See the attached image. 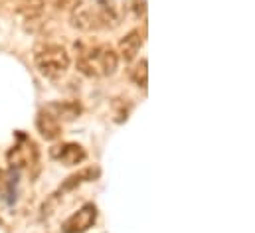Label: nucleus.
<instances>
[{
    "mask_svg": "<svg viewBox=\"0 0 255 233\" xmlns=\"http://www.w3.org/2000/svg\"><path fill=\"white\" fill-rule=\"evenodd\" d=\"M119 54L107 46L99 44L79 54L77 58V69L79 73L87 77H101V75H113L119 69Z\"/></svg>",
    "mask_w": 255,
    "mask_h": 233,
    "instance_id": "1",
    "label": "nucleus"
},
{
    "mask_svg": "<svg viewBox=\"0 0 255 233\" xmlns=\"http://www.w3.org/2000/svg\"><path fill=\"white\" fill-rule=\"evenodd\" d=\"M36 67L40 69V73L48 79H60L65 75V71L69 69L71 58L67 54L64 46L60 44H48L44 48H40L34 56Z\"/></svg>",
    "mask_w": 255,
    "mask_h": 233,
    "instance_id": "2",
    "label": "nucleus"
},
{
    "mask_svg": "<svg viewBox=\"0 0 255 233\" xmlns=\"http://www.w3.org/2000/svg\"><path fill=\"white\" fill-rule=\"evenodd\" d=\"M97 222L95 204H83L75 214H71L62 226V233H85Z\"/></svg>",
    "mask_w": 255,
    "mask_h": 233,
    "instance_id": "3",
    "label": "nucleus"
},
{
    "mask_svg": "<svg viewBox=\"0 0 255 233\" xmlns=\"http://www.w3.org/2000/svg\"><path fill=\"white\" fill-rule=\"evenodd\" d=\"M69 24L71 28L79 30V32H95L101 26V20L97 16V10L93 6H87V4H75L71 8V16H69Z\"/></svg>",
    "mask_w": 255,
    "mask_h": 233,
    "instance_id": "4",
    "label": "nucleus"
},
{
    "mask_svg": "<svg viewBox=\"0 0 255 233\" xmlns=\"http://www.w3.org/2000/svg\"><path fill=\"white\" fill-rule=\"evenodd\" d=\"M50 156L58 162H62L64 166H77L81 164L85 158H87V152L81 144L77 142H64V144H58L50 150Z\"/></svg>",
    "mask_w": 255,
    "mask_h": 233,
    "instance_id": "5",
    "label": "nucleus"
},
{
    "mask_svg": "<svg viewBox=\"0 0 255 233\" xmlns=\"http://www.w3.org/2000/svg\"><path fill=\"white\" fill-rule=\"evenodd\" d=\"M142 48V34L140 30H130L128 34H125L119 42V59H123L125 63H130L132 59L138 56Z\"/></svg>",
    "mask_w": 255,
    "mask_h": 233,
    "instance_id": "6",
    "label": "nucleus"
},
{
    "mask_svg": "<svg viewBox=\"0 0 255 233\" xmlns=\"http://www.w3.org/2000/svg\"><path fill=\"white\" fill-rule=\"evenodd\" d=\"M46 113L58 118L60 122H67V120H75L81 115V105L77 101H54L50 105L44 107Z\"/></svg>",
    "mask_w": 255,
    "mask_h": 233,
    "instance_id": "7",
    "label": "nucleus"
},
{
    "mask_svg": "<svg viewBox=\"0 0 255 233\" xmlns=\"http://www.w3.org/2000/svg\"><path fill=\"white\" fill-rule=\"evenodd\" d=\"M36 126H38V132L42 134V138H46V140H58L62 136V122L58 118H54L50 113H46L44 109L38 113Z\"/></svg>",
    "mask_w": 255,
    "mask_h": 233,
    "instance_id": "8",
    "label": "nucleus"
},
{
    "mask_svg": "<svg viewBox=\"0 0 255 233\" xmlns=\"http://www.w3.org/2000/svg\"><path fill=\"white\" fill-rule=\"evenodd\" d=\"M101 174V170L97 168V166H89V168H83V170H79L77 174H71L67 180H65L64 184H62V188H60V192H71V190H75V188H79L81 184H85V182H93L95 178H99Z\"/></svg>",
    "mask_w": 255,
    "mask_h": 233,
    "instance_id": "9",
    "label": "nucleus"
},
{
    "mask_svg": "<svg viewBox=\"0 0 255 233\" xmlns=\"http://www.w3.org/2000/svg\"><path fill=\"white\" fill-rule=\"evenodd\" d=\"M18 12L24 16L26 22H38L44 12V0H22Z\"/></svg>",
    "mask_w": 255,
    "mask_h": 233,
    "instance_id": "10",
    "label": "nucleus"
},
{
    "mask_svg": "<svg viewBox=\"0 0 255 233\" xmlns=\"http://www.w3.org/2000/svg\"><path fill=\"white\" fill-rule=\"evenodd\" d=\"M132 83L140 89H146V83H148V61L146 59H140L136 63V67L132 69Z\"/></svg>",
    "mask_w": 255,
    "mask_h": 233,
    "instance_id": "11",
    "label": "nucleus"
},
{
    "mask_svg": "<svg viewBox=\"0 0 255 233\" xmlns=\"http://www.w3.org/2000/svg\"><path fill=\"white\" fill-rule=\"evenodd\" d=\"M58 198H60V194H54V196L42 206V216H50V214H54V210H56V206H58Z\"/></svg>",
    "mask_w": 255,
    "mask_h": 233,
    "instance_id": "12",
    "label": "nucleus"
},
{
    "mask_svg": "<svg viewBox=\"0 0 255 233\" xmlns=\"http://www.w3.org/2000/svg\"><path fill=\"white\" fill-rule=\"evenodd\" d=\"M52 2H54V4H56V8H60V10H62V8H69V6L73 8V6L77 4L75 0H52Z\"/></svg>",
    "mask_w": 255,
    "mask_h": 233,
    "instance_id": "13",
    "label": "nucleus"
}]
</instances>
